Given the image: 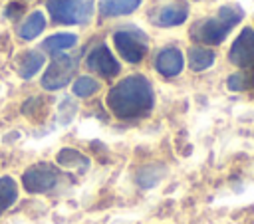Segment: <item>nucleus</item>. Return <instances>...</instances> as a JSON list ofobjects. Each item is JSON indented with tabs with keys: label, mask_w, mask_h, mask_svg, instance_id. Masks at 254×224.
<instances>
[{
	"label": "nucleus",
	"mask_w": 254,
	"mask_h": 224,
	"mask_svg": "<svg viewBox=\"0 0 254 224\" xmlns=\"http://www.w3.org/2000/svg\"><path fill=\"white\" fill-rule=\"evenodd\" d=\"M44 65V56L40 52H28L24 54L22 57V63H20V75L24 79H30L32 75L38 73V69Z\"/></svg>",
	"instance_id": "16"
},
{
	"label": "nucleus",
	"mask_w": 254,
	"mask_h": 224,
	"mask_svg": "<svg viewBox=\"0 0 254 224\" xmlns=\"http://www.w3.org/2000/svg\"><path fill=\"white\" fill-rule=\"evenodd\" d=\"M97 89H99V83H97L93 77H87V75L75 79V83H73V93H75L77 97H89V95H93Z\"/></svg>",
	"instance_id": "18"
},
{
	"label": "nucleus",
	"mask_w": 254,
	"mask_h": 224,
	"mask_svg": "<svg viewBox=\"0 0 254 224\" xmlns=\"http://www.w3.org/2000/svg\"><path fill=\"white\" fill-rule=\"evenodd\" d=\"M189 16V8L185 2H175V4H169V6H163L157 16L153 18L155 24L159 26H179L187 20Z\"/></svg>",
	"instance_id": "10"
},
{
	"label": "nucleus",
	"mask_w": 254,
	"mask_h": 224,
	"mask_svg": "<svg viewBox=\"0 0 254 224\" xmlns=\"http://www.w3.org/2000/svg\"><path fill=\"white\" fill-rule=\"evenodd\" d=\"M155 95L147 77L129 75L107 93V107L119 119H137L153 109Z\"/></svg>",
	"instance_id": "1"
},
{
	"label": "nucleus",
	"mask_w": 254,
	"mask_h": 224,
	"mask_svg": "<svg viewBox=\"0 0 254 224\" xmlns=\"http://www.w3.org/2000/svg\"><path fill=\"white\" fill-rule=\"evenodd\" d=\"M58 163H60L64 168H71V170H79V172L87 170V167H89V159L83 157V155H81L79 151H75V149H62V151L58 153Z\"/></svg>",
	"instance_id": "12"
},
{
	"label": "nucleus",
	"mask_w": 254,
	"mask_h": 224,
	"mask_svg": "<svg viewBox=\"0 0 254 224\" xmlns=\"http://www.w3.org/2000/svg\"><path fill=\"white\" fill-rule=\"evenodd\" d=\"M85 63H87V67H89L91 71H95V73L101 75V77H115V75L121 71L119 61L113 57L111 50H109L105 44L95 46V48L89 52Z\"/></svg>",
	"instance_id": "7"
},
{
	"label": "nucleus",
	"mask_w": 254,
	"mask_h": 224,
	"mask_svg": "<svg viewBox=\"0 0 254 224\" xmlns=\"http://www.w3.org/2000/svg\"><path fill=\"white\" fill-rule=\"evenodd\" d=\"M75 42H77V38H75L73 34H54V36H50V38L44 40L42 48H44L48 54H54V56H56V54H60V52H64V50L73 48Z\"/></svg>",
	"instance_id": "14"
},
{
	"label": "nucleus",
	"mask_w": 254,
	"mask_h": 224,
	"mask_svg": "<svg viewBox=\"0 0 254 224\" xmlns=\"http://www.w3.org/2000/svg\"><path fill=\"white\" fill-rule=\"evenodd\" d=\"M139 4H141V0H101L99 12L105 18L123 16V14H131L133 10H137Z\"/></svg>",
	"instance_id": "11"
},
{
	"label": "nucleus",
	"mask_w": 254,
	"mask_h": 224,
	"mask_svg": "<svg viewBox=\"0 0 254 224\" xmlns=\"http://www.w3.org/2000/svg\"><path fill=\"white\" fill-rule=\"evenodd\" d=\"M46 28V18L42 12H32L28 16V20L20 26V38L22 40H34L36 36H40V32Z\"/></svg>",
	"instance_id": "15"
},
{
	"label": "nucleus",
	"mask_w": 254,
	"mask_h": 224,
	"mask_svg": "<svg viewBox=\"0 0 254 224\" xmlns=\"http://www.w3.org/2000/svg\"><path fill=\"white\" fill-rule=\"evenodd\" d=\"M228 59L238 67L254 65V30L252 28H244L240 32V36L234 40L228 52Z\"/></svg>",
	"instance_id": "8"
},
{
	"label": "nucleus",
	"mask_w": 254,
	"mask_h": 224,
	"mask_svg": "<svg viewBox=\"0 0 254 224\" xmlns=\"http://www.w3.org/2000/svg\"><path fill=\"white\" fill-rule=\"evenodd\" d=\"M155 67L165 77H175L183 69V54L177 48H165L155 59Z\"/></svg>",
	"instance_id": "9"
},
{
	"label": "nucleus",
	"mask_w": 254,
	"mask_h": 224,
	"mask_svg": "<svg viewBox=\"0 0 254 224\" xmlns=\"http://www.w3.org/2000/svg\"><path fill=\"white\" fill-rule=\"evenodd\" d=\"M22 12H24V4H20V2H12V4L6 6V16L8 18H18Z\"/></svg>",
	"instance_id": "20"
},
{
	"label": "nucleus",
	"mask_w": 254,
	"mask_h": 224,
	"mask_svg": "<svg viewBox=\"0 0 254 224\" xmlns=\"http://www.w3.org/2000/svg\"><path fill=\"white\" fill-rule=\"evenodd\" d=\"M113 44L123 59L129 63H139L147 54V36L137 28H123L113 34Z\"/></svg>",
	"instance_id": "4"
},
{
	"label": "nucleus",
	"mask_w": 254,
	"mask_h": 224,
	"mask_svg": "<svg viewBox=\"0 0 254 224\" xmlns=\"http://www.w3.org/2000/svg\"><path fill=\"white\" fill-rule=\"evenodd\" d=\"M242 16H244L242 8H238V6H222L214 18H206V20L196 22L190 28V38L200 42V44L216 46L242 20Z\"/></svg>",
	"instance_id": "2"
},
{
	"label": "nucleus",
	"mask_w": 254,
	"mask_h": 224,
	"mask_svg": "<svg viewBox=\"0 0 254 224\" xmlns=\"http://www.w3.org/2000/svg\"><path fill=\"white\" fill-rule=\"evenodd\" d=\"M56 182H58V170L48 163L30 167L22 176V184L28 192H48L52 186H56Z\"/></svg>",
	"instance_id": "6"
},
{
	"label": "nucleus",
	"mask_w": 254,
	"mask_h": 224,
	"mask_svg": "<svg viewBox=\"0 0 254 224\" xmlns=\"http://www.w3.org/2000/svg\"><path fill=\"white\" fill-rule=\"evenodd\" d=\"M48 12L58 24H85L93 14V0H48Z\"/></svg>",
	"instance_id": "3"
},
{
	"label": "nucleus",
	"mask_w": 254,
	"mask_h": 224,
	"mask_svg": "<svg viewBox=\"0 0 254 224\" xmlns=\"http://www.w3.org/2000/svg\"><path fill=\"white\" fill-rule=\"evenodd\" d=\"M75 67H77V61L75 57L71 56H62V54H56L50 67L46 69L44 77H42V85L46 89H62L64 85L69 83L71 75L75 73Z\"/></svg>",
	"instance_id": "5"
},
{
	"label": "nucleus",
	"mask_w": 254,
	"mask_h": 224,
	"mask_svg": "<svg viewBox=\"0 0 254 224\" xmlns=\"http://www.w3.org/2000/svg\"><path fill=\"white\" fill-rule=\"evenodd\" d=\"M214 61V52L202 46H192L189 50V65L194 71H202L206 67H210Z\"/></svg>",
	"instance_id": "13"
},
{
	"label": "nucleus",
	"mask_w": 254,
	"mask_h": 224,
	"mask_svg": "<svg viewBox=\"0 0 254 224\" xmlns=\"http://www.w3.org/2000/svg\"><path fill=\"white\" fill-rule=\"evenodd\" d=\"M248 87H250L248 73H232L228 77V89H232V91H244Z\"/></svg>",
	"instance_id": "19"
},
{
	"label": "nucleus",
	"mask_w": 254,
	"mask_h": 224,
	"mask_svg": "<svg viewBox=\"0 0 254 224\" xmlns=\"http://www.w3.org/2000/svg\"><path fill=\"white\" fill-rule=\"evenodd\" d=\"M18 198V186L14 178L2 176L0 178V206H12Z\"/></svg>",
	"instance_id": "17"
}]
</instances>
